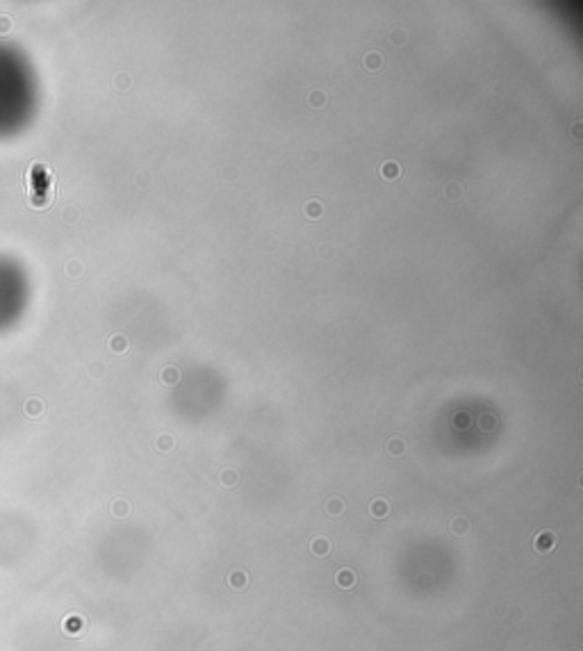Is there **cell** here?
Segmentation results:
<instances>
[{
  "mask_svg": "<svg viewBox=\"0 0 583 651\" xmlns=\"http://www.w3.org/2000/svg\"><path fill=\"white\" fill-rule=\"evenodd\" d=\"M554 546H556V533L554 531H540L535 537H533V549L537 551V553H549V551H554Z\"/></svg>",
  "mask_w": 583,
  "mask_h": 651,
  "instance_id": "obj_1",
  "label": "cell"
},
{
  "mask_svg": "<svg viewBox=\"0 0 583 651\" xmlns=\"http://www.w3.org/2000/svg\"><path fill=\"white\" fill-rule=\"evenodd\" d=\"M355 581H358V576H355V572L351 567H340V569H337L335 583H337V587H340V590H353Z\"/></svg>",
  "mask_w": 583,
  "mask_h": 651,
  "instance_id": "obj_2",
  "label": "cell"
},
{
  "mask_svg": "<svg viewBox=\"0 0 583 651\" xmlns=\"http://www.w3.org/2000/svg\"><path fill=\"white\" fill-rule=\"evenodd\" d=\"M228 585L237 592H244L248 587V574L244 572V569H233V572L228 574Z\"/></svg>",
  "mask_w": 583,
  "mask_h": 651,
  "instance_id": "obj_3",
  "label": "cell"
},
{
  "mask_svg": "<svg viewBox=\"0 0 583 651\" xmlns=\"http://www.w3.org/2000/svg\"><path fill=\"white\" fill-rule=\"evenodd\" d=\"M310 551H312L317 558H326V555H331L333 544L328 537H315V540L310 542Z\"/></svg>",
  "mask_w": 583,
  "mask_h": 651,
  "instance_id": "obj_4",
  "label": "cell"
},
{
  "mask_svg": "<svg viewBox=\"0 0 583 651\" xmlns=\"http://www.w3.org/2000/svg\"><path fill=\"white\" fill-rule=\"evenodd\" d=\"M369 513L376 519H385L387 515H390V503H387L385 499H374L372 505H369Z\"/></svg>",
  "mask_w": 583,
  "mask_h": 651,
  "instance_id": "obj_5",
  "label": "cell"
},
{
  "mask_svg": "<svg viewBox=\"0 0 583 651\" xmlns=\"http://www.w3.org/2000/svg\"><path fill=\"white\" fill-rule=\"evenodd\" d=\"M344 501L340 499V496H331V499L326 501V513L331 515V517H340L342 513H344Z\"/></svg>",
  "mask_w": 583,
  "mask_h": 651,
  "instance_id": "obj_6",
  "label": "cell"
},
{
  "mask_svg": "<svg viewBox=\"0 0 583 651\" xmlns=\"http://www.w3.org/2000/svg\"><path fill=\"white\" fill-rule=\"evenodd\" d=\"M451 531H454V535H467L469 533V519L467 517H456L454 522H451Z\"/></svg>",
  "mask_w": 583,
  "mask_h": 651,
  "instance_id": "obj_7",
  "label": "cell"
},
{
  "mask_svg": "<svg viewBox=\"0 0 583 651\" xmlns=\"http://www.w3.org/2000/svg\"><path fill=\"white\" fill-rule=\"evenodd\" d=\"M219 481H221V485L223 487H235L239 483V474L235 472V469H226V472H221Z\"/></svg>",
  "mask_w": 583,
  "mask_h": 651,
  "instance_id": "obj_8",
  "label": "cell"
},
{
  "mask_svg": "<svg viewBox=\"0 0 583 651\" xmlns=\"http://www.w3.org/2000/svg\"><path fill=\"white\" fill-rule=\"evenodd\" d=\"M387 451H390L392 455H401L406 451V442L401 440V437H392V440L387 442Z\"/></svg>",
  "mask_w": 583,
  "mask_h": 651,
  "instance_id": "obj_9",
  "label": "cell"
},
{
  "mask_svg": "<svg viewBox=\"0 0 583 651\" xmlns=\"http://www.w3.org/2000/svg\"><path fill=\"white\" fill-rule=\"evenodd\" d=\"M112 515H114V517H125V515H130V503L128 501H114V503H112Z\"/></svg>",
  "mask_w": 583,
  "mask_h": 651,
  "instance_id": "obj_10",
  "label": "cell"
},
{
  "mask_svg": "<svg viewBox=\"0 0 583 651\" xmlns=\"http://www.w3.org/2000/svg\"><path fill=\"white\" fill-rule=\"evenodd\" d=\"M41 410H43V405H41V401H37V399H32L30 403H25V412L32 414V417L41 414Z\"/></svg>",
  "mask_w": 583,
  "mask_h": 651,
  "instance_id": "obj_11",
  "label": "cell"
},
{
  "mask_svg": "<svg viewBox=\"0 0 583 651\" xmlns=\"http://www.w3.org/2000/svg\"><path fill=\"white\" fill-rule=\"evenodd\" d=\"M157 449L160 451H171L173 449V440H171V435H160L157 437Z\"/></svg>",
  "mask_w": 583,
  "mask_h": 651,
  "instance_id": "obj_12",
  "label": "cell"
},
{
  "mask_svg": "<svg viewBox=\"0 0 583 651\" xmlns=\"http://www.w3.org/2000/svg\"><path fill=\"white\" fill-rule=\"evenodd\" d=\"M80 626H82V617H78V615H75V617H69V619H66V631H69V633L78 631Z\"/></svg>",
  "mask_w": 583,
  "mask_h": 651,
  "instance_id": "obj_13",
  "label": "cell"
},
{
  "mask_svg": "<svg viewBox=\"0 0 583 651\" xmlns=\"http://www.w3.org/2000/svg\"><path fill=\"white\" fill-rule=\"evenodd\" d=\"M162 381H166L169 385H173V383L178 381V374H175V369H166V371H162Z\"/></svg>",
  "mask_w": 583,
  "mask_h": 651,
  "instance_id": "obj_14",
  "label": "cell"
},
{
  "mask_svg": "<svg viewBox=\"0 0 583 651\" xmlns=\"http://www.w3.org/2000/svg\"><path fill=\"white\" fill-rule=\"evenodd\" d=\"M121 340H123V337H114V342H112L114 351H121V349H123V342H121Z\"/></svg>",
  "mask_w": 583,
  "mask_h": 651,
  "instance_id": "obj_15",
  "label": "cell"
},
{
  "mask_svg": "<svg viewBox=\"0 0 583 651\" xmlns=\"http://www.w3.org/2000/svg\"><path fill=\"white\" fill-rule=\"evenodd\" d=\"M567 651H578V649H567Z\"/></svg>",
  "mask_w": 583,
  "mask_h": 651,
  "instance_id": "obj_16",
  "label": "cell"
}]
</instances>
